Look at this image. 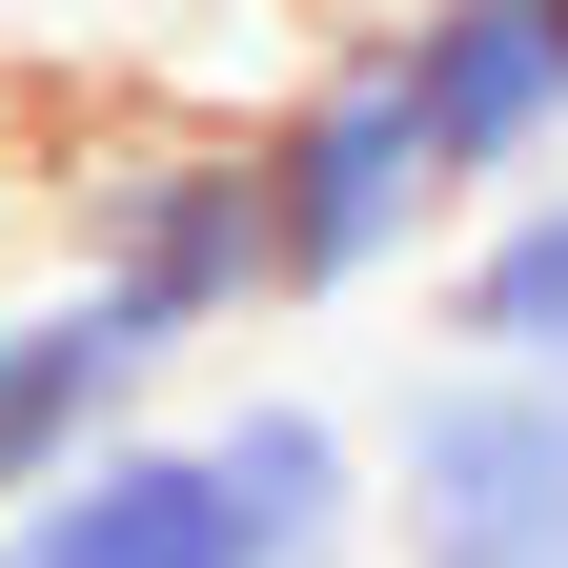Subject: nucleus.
I'll return each mask as SVG.
<instances>
[{
  "label": "nucleus",
  "mask_w": 568,
  "mask_h": 568,
  "mask_svg": "<svg viewBox=\"0 0 568 568\" xmlns=\"http://www.w3.org/2000/svg\"><path fill=\"white\" fill-rule=\"evenodd\" d=\"M366 548V426L305 386H244L203 426H122L0 508V568H345Z\"/></svg>",
  "instance_id": "1"
},
{
  "label": "nucleus",
  "mask_w": 568,
  "mask_h": 568,
  "mask_svg": "<svg viewBox=\"0 0 568 568\" xmlns=\"http://www.w3.org/2000/svg\"><path fill=\"white\" fill-rule=\"evenodd\" d=\"M61 284H102L163 366L224 345V325H264L284 284H264V163H244V122H102L82 163H61Z\"/></svg>",
  "instance_id": "2"
},
{
  "label": "nucleus",
  "mask_w": 568,
  "mask_h": 568,
  "mask_svg": "<svg viewBox=\"0 0 568 568\" xmlns=\"http://www.w3.org/2000/svg\"><path fill=\"white\" fill-rule=\"evenodd\" d=\"M244 163H264V284L284 305H366V284H406L426 224H447V163H426V122H406L386 21L325 41L305 82L244 122Z\"/></svg>",
  "instance_id": "3"
},
{
  "label": "nucleus",
  "mask_w": 568,
  "mask_h": 568,
  "mask_svg": "<svg viewBox=\"0 0 568 568\" xmlns=\"http://www.w3.org/2000/svg\"><path fill=\"white\" fill-rule=\"evenodd\" d=\"M366 528H386V568H568V386L426 345L366 447Z\"/></svg>",
  "instance_id": "4"
},
{
  "label": "nucleus",
  "mask_w": 568,
  "mask_h": 568,
  "mask_svg": "<svg viewBox=\"0 0 568 568\" xmlns=\"http://www.w3.org/2000/svg\"><path fill=\"white\" fill-rule=\"evenodd\" d=\"M386 61L447 203H508L568 163V0H386Z\"/></svg>",
  "instance_id": "5"
},
{
  "label": "nucleus",
  "mask_w": 568,
  "mask_h": 568,
  "mask_svg": "<svg viewBox=\"0 0 568 568\" xmlns=\"http://www.w3.org/2000/svg\"><path fill=\"white\" fill-rule=\"evenodd\" d=\"M122 426H163V345H142L102 284H21L0 305V508L61 467H102Z\"/></svg>",
  "instance_id": "6"
},
{
  "label": "nucleus",
  "mask_w": 568,
  "mask_h": 568,
  "mask_svg": "<svg viewBox=\"0 0 568 568\" xmlns=\"http://www.w3.org/2000/svg\"><path fill=\"white\" fill-rule=\"evenodd\" d=\"M426 345H447V366H548V386H568V163H548V183H508V203L447 244Z\"/></svg>",
  "instance_id": "7"
}]
</instances>
